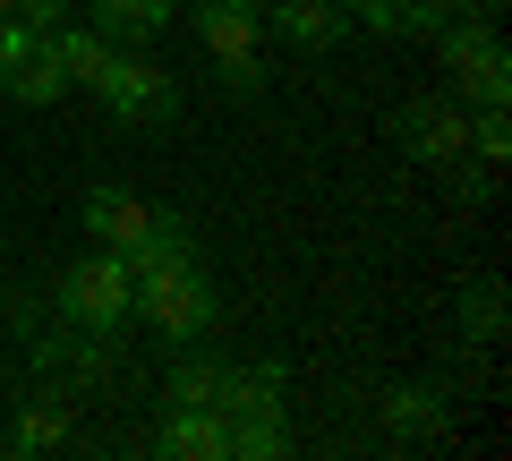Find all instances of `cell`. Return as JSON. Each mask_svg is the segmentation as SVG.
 I'll return each instance as SVG.
<instances>
[{
    "mask_svg": "<svg viewBox=\"0 0 512 461\" xmlns=\"http://www.w3.org/2000/svg\"><path fill=\"white\" fill-rule=\"evenodd\" d=\"M128 316H146L163 342H205L214 316H222V299H214V282H205V265L180 257V265H154V274L128 282Z\"/></svg>",
    "mask_w": 512,
    "mask_h": 461,
    "instance_id": "1",
    "label": "cell"
},
{
    "mask_svg": "<svg viewBox=\"0 0 512 461\" xmlns=\"http://www.w3.org/2000/svg\"><path fill=\"white\" fill-rule=\"evenodd\" d=\"M52 308H60V325H77V333H120V316H128V265H120V248L77 257L69 274L52 282Z\"/></svg>",
    "mask_w": 512,
    "mask_h": 461,
    "instance_id": "2",
    "label": "cell"
},
{
    "mask_svg": "<svg viewBox=\"0 0 512 461\" xmlns=\"http://www.w3.org/2000/svg\"><path fill=\"white\" fill-rule=\"evenodd\" d=\"M188 18H197L222 86H231V94H265V60H256V26H265V9H256V0H188Z\"/></svg>",
    "mask_w": 512,
    "mask_h": 461,
    "instance_id": "3",
    "label": "cell"
},
{
    "mask_svg": "<svg viewBox=\"0 0 512 461\" xmlns=\"http://www.w3.org/2000/svg\"><path fill=\"white\" fill-rule=\"evenodd\" d=\"M436 52H444V69L461 77L470 103H512V52L495 43L487 18H444L436 26Z\"/></svg>",
    "mask_w": 512,
    "mask_h": 461,
    "instance_id": "4",
    "label": "cell"
},
{
    "mask_svg": "<svg viewBox=\"0 0 512 461\" xmlns=\"http://www.w3.org/2000/svg\"><path fill=\"white\" fill-rule=\"evenodd\" d=\"M94 94H103L111 120H171V103H180V86H171L163 69H154L137 43H111L103 77H94Z\"/></svg>",
    "mask_w": 512,
    "mask_h": 461,
    "instance_id": "5",
    "label": "cell"
},
{
    "mask_svg": "<svg viewBox=\"0 0 512 461\" xmlns=\"http://www.w3.org/2000/svg\"><path fill=\"white\" fill-rule=\"evenodd\" d=\"M393 146H402L410 163H461V154H470V111H461L453 94H410V103L393 111Z\"/></svg>",
    "mask_w": 512,
    "mask_h": 461,
    "instance_id": "6",
    "label": "cell"
},
{
    "mask_svg": "<svg viewBox=\"0 0 512 461\" xmlns=\"http://www.w3.org/2000/svg\"><path fill=\"white\" fill-rule=\"evenodd\" d=\"M282 393H291V368L282 359H256V368H231L222 376V419H291L282 410Z\"/></svg>",
    "mask_w": 512,
    "mask_h": 461,
    "instance_id": "7",
    "label": "cell"
},
{
    "mask_svg": "<svg viewBox=\"0 0 512 461\" xmlns=\"http://www.w3.org/2000/svg\"><path fill=\"white\" fill-rule=\"evenodd\" d=\"M154 453L163 461H231V419L222 410H171Z\"/></svg>",
    "mask_w": 512,
    "mask_h": 461,
    "instance_id": "8",
    "label": "cell"
},
{
    "mask_svg": "<svg viewBox=\"0 0 512 461\" xmlns=\"http://www.w3.org/2000/svg\"><path fill=\"white\" fill-rule=\"evenodd\" d=\"M265 18H274V35H282V43H299V52H333V43L350 35L342 0H274Z\"/></svg>",
    "mask_w": 512,
    "mask_h": 461,
    "instance_id": "9",
    "label": "cell"
},
{
    "mask_svg": "<svg viewBox=\"0 0 512 461\" xmlns=\"http://www.w3.org/2000/svg\"><path fill=\"white\" fill-rule=\"evenodd\" d=\"M180 257H197V231H188V214H163V205H154V222L137 231V248H120L128 282L154 274V265H180Z\"/></svg>",
    "mask_w": 512,
    "mask_h": 461,
    "instance_id": "10",
    "label": "cell"
},
{
    "mask_svg": "<svg viewBox=\"0 0 512 461\" xmlns=\"http://www.w3.org/2000/svg\"><path fill=\"white\" fill-rule=\"evenodd\" d=\"M222 376H231L222 359H205L197 342H180V359H171V376H163V402L171 410H214L222 402Z\"/></svg>",
    "mask_w": 512,
    "mask_h": 461,
    "instance_id": "11",
    "label": "cell"
},
{
    "mask_svg": "<svg viewBox=\"0 0 512 461\" xmlns=\"http://www.w3.org/2000/svg\"><path fill=\"white\" fill-rule=\"evenodd\" d=\"M146 222H154V205L128 197V188H94V197H86V231H94L103 248H137Z\"/></svg>",
    "mask_w": 512,
    "mask_h": 461,
    "instance_id": "12",
    "label": "cell"
},
{
    "mask_svg": "<svg viewBox=\"0 0 512 461\" xmlns=\"http://www.w3.org/2000/svg\"><path fill=\"white\" fill-rule=\"evenodd\" d=\"M171 18H180V0H94V26L111 43H154Z\"/></svg>",
    "mask_w": 512,
    "mask_h": 461,
    "instance_id": "13",
    "label": "cell"
},
{
    "mask_svg": "<svg viewBox=\"0 0 512 461\" xmlns=\"http://www.w3.org/2000/svg\"><path fill=\"white\" fill-rule=\"evenodd\" d=\"M43 43H52V60H60V77H69V86H94V77H103V60H111V35H103V26H69V18H60Z\"/></svg>",
    "mask_w": 512,
    "mask_h": 461,
    "instance_id": "14",
    "label": "cell"
},
{
    "mask_svg": "<svg viewBox=\"0 0 512 461\" xmlns=\"http://www.w3.org/2000/svg\"><path fill=\"white\" fill-rule=\"evenodd\" d=\"M384 427H393V436H444L453 410H444L436 385H393V393H384Z\"/></svg>",
    "mask_w": 512,
    "mask_h": 461,
    "instance_id": "15",
    "label": "cell"
},
{
    "mask_svg": "<svg viewBox=\"0 0 512 461\" xmlns=\"http://www.w3.org/2000/svg\"><path fill=\"white\" fill-rule=\"evenodd\" d=\"M60 444H69V402H60V393L43 402V393H35V402H26L18 419H9V453H26V461H35V453H60Z\"/></svg>",
    "mask_w": 512,
    "mask_h": 461,
    "instance_id": "16",
    "label": "cell"
},
{
    "mask_svg": "<svg viewBox=\"0 0 512 461\" xmlns=\"http://www.w3.org/2000/svg\"><path fill=\"white\" fill-rule=\"evenodd\" d=\"M9 94H18V103H60V94H69V77H60L52 43H35V52H26L18 69H9Z\"/></svg>",
    "mask_w": 512,
    "mask_h": 461,
    "instance_id": "17",
    "label": "cell"
},
{
    "mask_svg": "<svg viewBox=\"0 0 512 461\" xmlns=\"http://www.w3.org/2000/svg\"><path fill=\"white\" fill-rule=\"evenodd\" d=\"M461 333H470L478 351H495V342H504V291H495V282H470V308H461Z\"/></svg>",
    "mask_w": 512,
    "mask_h": 461,
    "instance_id": "18",
    "label": "cell"
},
{
    "mask_svg": "<svg viewBox=\"0 0 512 461\" xmlns=\"http://www.w3.org/2000/svg\"><path fill=\"white\" fill-rule=\"evenodd\" d=\"M470 154H478V163H504V154H512V111L504 103H478L470 111Z\"/></svg>",
    "mask_w": 512,
    "mask_h": 461,
    "instance_id": "19",
    "label": "cell"
},
{
    "mask_svg": "<svg viewBox=\"0 0 512 461\" xmlns=\"http://www.w3.org/2000/svg\"><path fill=\"white\" fill-rule=\"evenodd\" d=\"M282 444H291V427H282V419H231V453L239 461H274Z\"/></svg>",
    "mask_w": 512,
    "mask_h": 461,
    "instance_id": "20",
    "label": "cell"
},
{
    "mask_svg": "<svg viewBox=\"0 0 512 461\" xmlns=\"http://www.w3.org/2000/svg\"><path fill=\"white\" fill-rule=\"evenodd\" d=\"M342 18L367 35H410V0H342Z\"/></svg>",
    "mask_w": 512,
    "mask_h": 461,
    "instance_id": "21",
    "label": "cell"
},
{
    "mask_svg": "<svg viewBox=\"0 0 512 461\" xmlns=\"http://www.w3.org/2000/svg\"><path fill=\"white\" fill-rule=\"evenodd\" d=\"M35 43H43V35H35V26H26V18H0V77L18 69V60L35 52Z\"/></svg>",
    "mask_w": 512,
    "mask_h": 461,
    "instance_id": "22",
    "label": "cell"
},
{
    "mask_svg": "<svg viewBox=\"0 0 512 461\" xmlns=\"http://www.w3.org/2000/svg\"><path fill=\"white\" fill-rule=\"evenodd\" d=\"M444 18H461V0H410V35H436Z\"/></svg>",
    "mask_w": 512,
    "mask_h": 461,
    "instance_id": "23",
    "label": "cell"
},
{
    "mask_svg": "<svg viewBox=\"0 0 512 461\" xmlns=\"http://www.w3.org/2000/svg\"><path fill=\"white\" fill-rule=\"evenodd\" d=\"M18 18H26V26H35V35H52V26H60V18H69V0H18Z\"/></svg>",
    "mask_w": 512,
    "mask_h": 461,
    "instance_id": "24",
    "label": "cell"
},
{
    "mask_svg": "<svg viewBox=\"0 0 512 461\" xmlns=\"http://www.w3.org/2000/svg\"><path fill=\"white\" fill-rule=\"evenodd\" d=\"M495 9H504V0H461V18H495Z\"/></svg>",
    "mask_w": 512,
    "mask_h": 461,
    "instance_id": "25",
    "label": "cell"
},
{
    "mask_svg": "<svg viewBox=\"0 0 512 461\" xmlns=\"http://www.w3.org/2000/svg\"><path fill=\"white\" fill-rule=\"evenodd\" d=\"M0 18H18V0H0Z\"/></svg>",
    "mask_w": 512,
    "mask_h": 461,
    "instance_id": "26",
    "label": "cell"
}]
</instances>
